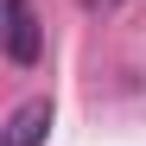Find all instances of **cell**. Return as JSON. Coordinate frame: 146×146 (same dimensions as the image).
<instances>
[{
	"instance_id": "6da1fadb",
	"label": "cell",
	"mask_w": 146,
	"mask_h": 146,
	"mask_svg": "<svg viewBox=\"0 0 146 146\" xmlns=\"http://www.w3.org/2000/svg\"><path fill=\"white\" fill-rule=\"evenodd\" d=\"M7 57L19 70H38V57H44V32H38L32 0H7Z\"/></svg>"
},
{
	"instance_id": "7a4b0ae2",
	"label": "cell",
	"mask_w": 146,
	"mask_h": 146,
	"mask_svg": "<svg viewBox=\"0 0 146 146\" xmlns=\"http://www.w3.org/2000/svg\"><path fill=\"white\" fill-rule=\"evenodd\" d=\"M44 133H51V95H32V102L13 108L7 140H0V146H44Z\"/></svg>"
},
{
	"instance_id": "3957f363",
	"label": "cell",
	"mask_w": 146,
	"mask_h": 146,
	"mask_svg": "<svg viewBox=\"0 0 146 146\" xmlns=\"http://www.w3.org/2000/svg\"><path fill=\"white\" fill-rule=\"evenodd\" d=\"M121 0H83V13H114Z\"/></svg>"
}]
</instances>
